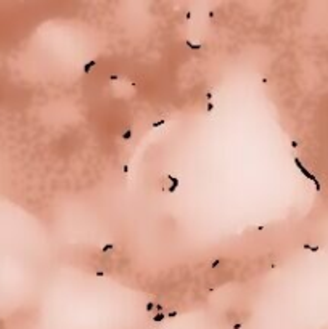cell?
Listing matches in <instances>:
<instances>
[{
  "mask_svg": "<svg viewBox=\"0 0 328 329\" xmlns=\"http://www.w3.org/2000/svg\"><path fill=\"white\" fill-rule=\"evenodd\" d=\"M169 178H171V181H172V185L169 186V193H174L177 189V186H179V180L175 177H171V175H169Z\"/></svg>",
  "mask_w": 328,
  "mask_h": 329,
  "instance_id": "cell-1",
  "label": "cell"
},
{
  "mask_svg": "<svg viewBox=\"0 0 328 329\" xmlns=\"http://www.w3.org/2000/svg\"><path fill=\"white\" fill-rule=\"evenodd\" d=\"M95 64H97V61H95V60H93V61H88V63L84 66V72H85V74H88V72H90V69H92V67H93Z\"/></svg>",
  "mask_w": 328,
  "mask_h": 329,
  "instance_id": "cell-2",
  "label": "cell"
},
{
  "mask_svg": "<svg viewBox=\"0 0 328 329\" xmlns=\"http://www.w3.org/2000/svg\"><path fill=\"white\" fill-rule=\"evenodd\" d=\"M187 45H188L191 50H199L201 48V43H191L190 40H187Z\"/></svg>",
  "mask_w": 328,
  "mask_h": 329,
  "instance_id": "cell-3",
  "label": "cell"
},
{
  "mask_svg": "<svg viewBox=\"0 0 328 329\" xmlns=\"http://www.w3.org/2000/svg\"><path fill=\"white\" fill-rule=\"evenodd\" d=\"M163 320H164V313H158V315L153 316V321H154V323H159V321H163Z\"/></svg>",
  "mask_w": 328,
  "mask_h": 329,
  "instance_id": "cell-4",
  "label": "cell"
},
{
  "mask_svg": "<svg viewBox=\"0 0 328 329\" xmlns=\"http://www.w3.org/2000/svg\"><path fill=\"white\" fill-rule=\"evenodd\" d=\"M130 137H132V130H130V129H129L127 132H124V133H122V140H126V141H127V140H130Z\"/></svg>",
  "mask_w": 328,
  "mask_h": 329,
  "instance_id": "cell-5",
  "label": "cell"
},
{
  "mask_svg": "<svg viewBox=\"0 0 328 329\" xmlns=\"http://www.w3.org/2000/svg\"><path fill=\"white\" fill-rule=\"evenodd\" d=\"M153 308H154V303H153V302H150V303H146V310H148V312H151Z\"/></svg>",
  "mask_w": 328,
  "mask_h": 329,
  "instance_id": "cell-6",
  "label": "cell"
},
{
  "mask_svg": "<svg viewBox=\"0 0 328 329\" xmlns=\"http://www.w3.org/2000/svg\"><path fill=\"white\" fill-rule=\"evenodd\" d=\"M159 125H164V120H158L153 124V127H159Z\"/></svg>",
  "mask_w": 328,
  "mask_h": 329,
  "instance_id": "cell-7",
  "label": "cell"
},
{
  "mask_svg": "<svg viewBox=\"0 0 328 329\" xmlns=\"http://www.w3.org/2000/svg\"><path fill=\"white\" fill-rule=\"evenodd\" d=\"M109 249H113V244H106L103 249H101V251H103V252H106V251H109Z\"/></svg>",
  "mask_w": 328,
  "mask_h": 329,
  "instance_id": "cell-8",
  "label": "cell"
},
{
  "mask_svg": "<svg viewBox=\"0 0 328 329\" xmlns=\"http://www.w3.org/2000/svg\"><path fill=\"white\" fill-rule=\"evenodd\" d=\"M156 310L159 312V313H163V305H156Z\"/></svg>",
  "mask_w": 328,
  "mask_h": 329,
  "instance_id": "cell-9",
  "label": "cell"
},
{
  "mask_svg": "<svg viewBox=\"0 0 328 329\" xmlns=\"http://www.w3.org/2000/svg\"><path fill=\"white\" fill-rule=\"evenodd\" d=\"M212 108H214V103H209L208 105V111H212Z\"/></svg>",
  "mask_w": 328,
  "mask_h": 329,
  "instance_id": "cell-10",
  "label": "cell"
},
{
  "mask_svg": "<svg viewBox=\"0 0 328 329\" xmlns=\"http://www.w3.org/2000/svg\"><path fill=\"white\" fill-rule=\"evenodd\" d=\"M219 265V260H216V262H212V268H216Z\"/></svg>",
  "mask_w": 328,
  "mask_h": 329,
  "instance_id": "cell-11",
  "label": "cell"
}]
</instances>
